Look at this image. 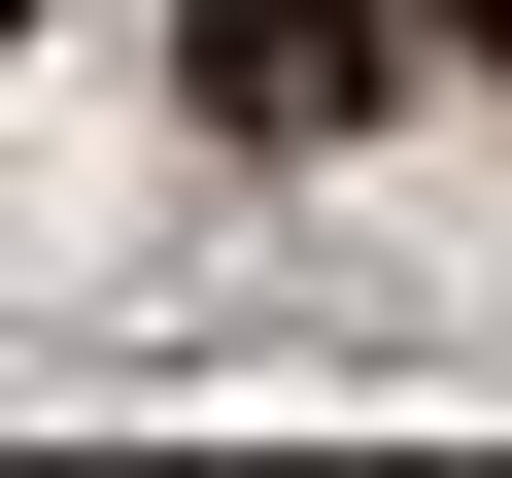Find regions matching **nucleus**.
<instances>
[{"label": "nucleus", "mask_w": 512, "mask_h": 478, "mask_svg": "<svg viewBox=\"0 0 512 478\" xmlns=\"http://www.w3.org/2000/svg\"><path fill=\"white\" fill-rule=\"evenodd\" d=\"M171 69H205V137H274V171H308V137H376V0H205Z\"/></svg>", "instance_id": "1"}, {"label": "nucleus", "mask_w": 512, "mask_h": 478, "mask_svg": "<svg viewBox=\"0 0 512 478\" xmlns=\"http://www.w3.org/2000/svg\"><path fill=\"white\" fill-rule=\"evenodd\" d=\"M444 35H512V0H444Z\"/></svg>", "instance_id": "2"}, {"label": "nucleus", "mask_w": 512, "mask_h": 478, "mask_svg": "<svg viewBox=\"0 0 512 478\" xmlns=\"http://www.w3.org/2000/svg\"><path fill=\"white\" fill-rule=\"evenodd\" d=\"M0 35H35V0H0Z\"/></svg>", "instance_id": "3"}]
</instances>
